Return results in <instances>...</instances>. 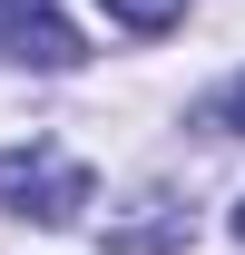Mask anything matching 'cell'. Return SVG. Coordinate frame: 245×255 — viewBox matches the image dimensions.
Segmentation results:
<instances>
[{
    "instance_id": "cell-1",
    "label": "cell",
    "mask_w": 245,
    "mask_h": 255,
    "mask_svg": "<svg viewBox=\"0 0 245 255\" xmlns=\"http://www.w3.org/2000/svg\"><path fill=\"white\" fill-rule=\"evenodd\" d=\"M0 206L30 226H79L89 206V167L69 147H0Z\"/></svg>"
},
{
    "instance_id": "cell-2",
    "label": "cell",
    "mask_w": 245,
    "mask_h": 255,
    "mask_svg": "<svg viewBox=\"0 0 245 255\" xmlns=\"http://www.w3.org/2000/svg\"><path fill=\"white\" fill-rule=\"evenodd\" d=\"M0 59L20 69H79V30L49 0H0Z\"/></svg>"
},
{
    "instance_id": "cell-3",
    "label": "cell",
    "mask_w": 245,
    "mask_h": 255,
    "mask_svg": "<svg viewBox=\"0 0 245 255\" xmlns=\"http://www.w3.org/2000/svg\"><path fill=\"white\" fill-rule=\"evenodd\" d=\"M186 236H196V216H186L177 196H137V216L108 226V255H177Z\"/></svg>"
},
{
    "instance_id": "cell-4",
    "label": "cell",
    "mask_w": 245,
    "mask_h": 255,
    "mask_svg": "<svg viewBox=\"0 0 245 255\" xmlns=\"http://www.w3.org/2000/svg\"><path fill=\"white\" fill-rule=\"evenodd\" d=\"M118 30H167V20H186V0H98Z\"/></svg>"
},
{
    "instance_id": "cell-5",
    "label": "cell",
    "mask_w": 245,
    "mask_h": 255,
    "mask_svg": "<svg viewBox=\"0 0 245 255\" xmlns=\"http://www.w3.org/2000/svg\"><path fill=\"white\" fill-rule=\"evenodd\" d=\"M216 128H236V137H245V79H226V89H216Z\"/></svg>"
},
{
    "instance_id": "cell-6",
    "label": "cell",
    "mask_w": 245,
    "mask_h": 255,
    "mask_svg": "<svg viewBox=\"0 0 245 255\" xmlns=\"http://www.w3.org/2000/svg\"><path fill=\"white\" fill-rule=\"evenodd\" d=\"M236 246H245V206H236Z\"/></svg>"
}]
</instances>
